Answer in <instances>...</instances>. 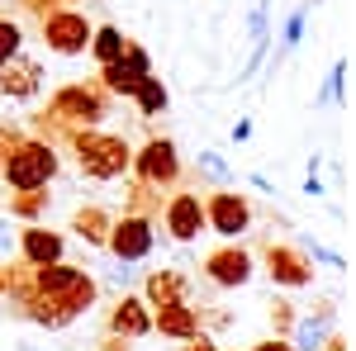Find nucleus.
Wrapping results in <instances>:
<instances>
[{
	"label": "nucleus",
	"instance_id": "nucleus-1",
	"mask_svg": "<svg viewBox=\"0 0 356 351\" xmlns=\"http://www.w3.org/2000/svg\"><path fill=\"white\" fill-rule=\"evenodd\" d=\"M114 95L100 81H67L48 95V109L33 114V129L48 138V142H67L72 129H100V119L110 114Z\"/></svg>",
	"mask_w": 356,
	"mask_h": 351
},
{
	"label": "nucleus",
	"instance_id": "nucleus-2",
	"mask_svg": "<svg viewBox=\"0 0 356 351\" xmlns=\"http://www.w3.org/2000/svg\"><path fill=\"white\" fill-rule=\"evenodd\" d=\"M67 147L76 152L86 181H119L134 166V142L124 133H105V129H72Z\"/></svg>",
	"mask_w": 356,
	"mask_h": 351
},
{
	"label": "nucleus",
	"instance_id": "nucleus-3",
	"mask_svg": "<svg viewBox=\"0 0 356 351\" xmlns=\"http://www.w3.org/2000/svg\"><path fill=\"white\" fill-rule=\"evenodd\" d=\"M57 171H62V157L48 138H19L0 162V181L5 190H43L57 181Z\"/></svg>",
	"mask_w": 356,
	"mask_h": 351
},
{
	"label": "nucleus",
	"instance_id": "nucleus-4",
	"mask_svg": "<svg viewBox=\"0 0 356 351\" xmlns=\"http://www.w3.org/2000/svg\"><path fill=\"white\" fill-rule=\"evenodd\" d=\"M29 290L48 299H67L81 313H90V304L100 299V280L72 261H53V266H29Z\"/></svg>",
	"mask_w": 356,
	"mask_h": 351
},
{
	"label": "nucleus",
	"instance_id": "nucleus-5",
	"mask_svg": "<svg viewBox=\"0 0 356 351\" xmlns=\"http://www.w3.org/2000/svg\"><path fill=\"white\" fill-rule=\"evenodd\" d=\"M90 33H95V24L86 19L76 5H57L48 15H38V38L57 57H86L90 53Z\"/></svg>",
	"mask_w": 356,
	"mask_h": 351
},
{
	"label": "nucleus",
	"instance_id": "nucleus-6",
	"mask_svg": "<svg viewBox=\"0 0 356 351\" xmlns=\"http://www.w3.org/2000/svg\"><path fill=\"white\" fill-rule=\"evenodd\" d=\"M134 181L147 190H176L181 186V176H186V162H181V147L171 142V138H147L143 147L134 152Z\"/></svg>",
	"mask_w": 356,
	"mask_h": 351
},
{
	"label": "nucleus",
	"instance_id": "nucleus-7",
	"mask_svg": "<svg viewBox=\"0 0 356 351\" xmlns=\"http://www.w3.org/2000/svg\"><path fill=\"white\" fill-rule=\"evenodd\" d=\"M114 261H124V266H138V261H147L152 252H157V223L152 214H124L110 223V243H105Z\"/></svg>",
	"mask_w": 356,
	"mask_h": 351
},
{
	"label": "nucleus",
	"instance_id": "nucleus-8",
	"mask_svg": "<svg viewBox=\"0 0 356 351\" xmlns=\"http://www.w3.org/2000/svg\"><path fill=\"white\" fill-rule=\"evenodd\" d=\"M252 204H247L243 190L233 186H214L209 195H204V223H209V233H219V238H228V243H238L247 228H252Z\"/></svg>",
	"mask_w": 356,
	"mask_h": 351
},
{
	"label": "nucleus",
	"instance_id": "nucleus-9",
	"mask_svg": "<svg viewBox=\"0 0 356 351\" xmlns=\"http://www.w3.org/2000/svg\"><path fill=\"white\" fill-rule=\"evenodd\" d=\"M162 228H166V238L181 247L200 243V233H209V223H204V195L200 190H171L162 204Z\"/></svg>",
	"mask_w": 356,
	"mask_h": 351
},
{
	"label": "nucleus",
	"instance_id": "nucleus-10",
	"mask_svg": "<svg viewBox=\"0 0 356 351\" xmlns=\"http://www.w3.org/2000/svg\"><path fill=\"white\" fill-rule=\"evenodd\" d=\"M147 76H152V53H147L143 43H134V38H129L124 57H119V62H110V67H100V76H95V81L105 85L114 100H134V90L147 81Z\"/></svg>",
	"mask_w": 356,
	"mask_h": 351
},
{
	"label": "nucleus",
	"instance_id": "nucleus-11",
	"mask_svg": "<svg viewBox=\"0 0 356 351\" xmlns=\"http://www.w3.org/2000/svg\"><path fill=\"white\" fill-rule=\"evenodd\" d=\"M261 261H266V275H271L280 290H309V285H314V261L304 256L300 247H290V243H266Z\"/></svg>",
	"mask_w": 356,
	"mask_h": 351
},
{
	"label": "nucleus",
	"instance_id": "nucleus-12",
	"mask_svg": "<svg viewBox=\"0 0 356 351\" xmlns=\"http://www.w3.org/2000/svg\"><path fill=\"white\" fill-rule=\"evenodd\" d=\"M252 270H257V261H252V252L238 243H223L219 252H209V261H204V275L219 285V290H243L247 280H252Z\"/></svg>",
	"mask_w": 356,
	"mask_h": 351
},
{
	"label": "nucleus",
	"instance_id": "nucleus-13",
	"mask_svg": "<svg viewBox=\"0 0 356 351\" xmlns=\"http://www.w3.org/2000/svg\"><path fill=\"white\" fill-rule=\"evenodd\" d=\"M24 266H53V261H67V238L48 228V223H24L19 228V252H15Z\"/></svg>",
	"mask_w": 356,
	"mask_h": 351
},
{
	"label": "nucleus",
	"instance_id": "nucleus-14",
	"mask_svg": "<svg viewBox=\"0 0 356 351\" xmlns=\"http://www.w3.org/2000/svg\"><path fill=\"white\" fill-rule=\"evenodd\" d=\"M43 90V62L29 53H15L5 67H0V95L5 100H15V105H24Z\"/></svg>",
	"mask_w": 356,
	"mask_h": 351
},
{
	"label": "nucleus",
	"instance_id": "nucleus-15",
	"mask_svg": "<svg viewBox=\"0 0 356 351\" xmlns=\"http://www.w3.org/2000/svg\"><path fill=\"white\" fill-rule=\"evenodd\" d=\"M152 332V309H147V299L138 295H119L110 309V337L119 342H138V337H147Z\"/></svg>",
	"mask_w": 356,
	"mask_h": 351
},
{
	"label": "nucleus",
	"instance_id": "nucleus-16",
	"mask_svg": "<svg viewBox=\"0 0 356 351\" xmlns=\"http://www.w3.org/2000/svg\"><path fill=\"white\" fill-rule=\"evenodd\" d=\"M152 332H162L171 342H195L200 337V309H195L191 299L162 304V309H152Z\"/></svg>",
	"mask_w": 356,
	"mask_h": 351
},
{
	"label": "nucleus",
	"instance_id": "nucleus-17",
	"mask_svg": "<svg viewBox=\"0 0 356 351\" xmlns=\"http://www.w3.org/2000/svg\"><path fill=\"white\" fill-rule=\"evenodd\" d=\"M15 304H19V313H24L29 323L53 327V332L81 318V309H76V304H67V299H48V295H33V290H29L24 299H15Z\"/></svg>",
	"mask_w": 356,
	"mask_h": 351
},
{
	"label": "nucleus",
	"instance_id": "nucleus-18",
	"mask_svg": "<svg viewBox=\"0 0 356 351\" xmlns=\"http://www.w3.org/2000/svg\"><path fill=\"white\" fill-rule=\"evenodd\" d=\"M191 295V280H186V270H152L147 280H143V299H147V309H162V304H181V299Z\"/></svg>",
	"mask_w": 356,
	"mask_h": 351
},
{
	"label": "nucleus",
	"instance_id": "nucleus-19",
	"mask_svg": "<svg viewBox=\"0 0 356 351\" xmlns=\"http://www.w3.org/2000/svg\"><path fill=\"white\" fill-rule=\"evenodd\" d=\"M328 337H332V304H318V313L295 318V327H290V347L295 351H323Z\"/></svg>",
	"mask_w": 356,
	"mask_h": 351
},
{
	"label": "nucleus",
	"instance_id": "nucleus-20",
	"mask_svg": "<svg viewBox=\"0 0 356 351\" xmlns=\"http://www.w3.org/2000/svg\"><path fill=\"white\" fill-rule=\"evenodd\" d=\"M110 223H114V214L105 209V204H81V209L72 214V233H76L86 247L105 252V243H110Z\"/></svg>",
	"mask_w": 356,
	"mask_h": 351
},
{
	"label": "nucleus",
	"instance_id": "nucleus-21",
	"mask_svg": "<svg viewBox=\"0 0 356 351\" xmlns=\"http://www.w3.org/2000/svg\"><path fill=\"white\" fill-rule=\"evenodd\" d=\"M48 204H53L48 186L43 190H10V218L15 223H43L48 218Z\"/></svg>",
	"mask_w": 356,
	"mask_h": 351
},
{
	"label": "nucleus",
	"instance_id": "nucleus-22",
	"mask_svg": "<svg viewBox=\"0 0 356 351\" xmlns=\"http://www.w3.org/2000/svg\"><path fill=\"white\" fill-rule=\"evenodd\" d=\"M124 48H129L124 28L95 24V33H90V57H95V67H110V62H119V57H124Z\"/></svg>",
	"mask_w": 356,
	"mask_h": 351
},
{
	"label": "nucleus",
	"instance_id": "nucleus-23",
	"mask_svg": "<svg viewBox=\"0 0 356 351\" xmlns=\"http://www.w3.org/2000/svg\"><path fill=\"white\" fill-rule=\"evenodd\" d=\"M134 109L143 114V119H157V114H166L171 109V90L162 85V76H147V81L134 90Z\"/></svg>",
	"mask_w": 356,
	"mask_h": 351
},
{
	"label": "nucleus",
	"instance_id": "nucleus-24",
	"mask_svg": "<svg viewBox=\"0 0 356 351\" xmlns=\"http://www.w3.org/2000/svg\"><path fill=\"white\" fill-rule=\"evenodd\" d=\"M314 5H318V0H304L300 10H290V15H285V24H280V53H275V62H280V57H290V53L304 43V28H309Z\"/></svg>",
	"mask_w": 356,
	"mask_h": 351
},
{
	"label": "nucleus",
	"instance_id": "nucleus-25",
	"mask_svg": "<svg viewBox=\"0 0 356 351\" xmlns=\"http://www.w3.org/2000/svg\"><path fill=\"white\" fill-rule=\"evenodd\" d=\"M314 105H318V109H337V105H347V57H337V62H332V72L323 76L318 95H314Z\"/></svg>",
	"mask_w": 356,
	"mask_h": 351
},
{
	"label": "nucleus",
	"instance_id": "nucleus-26",
	"mask_svg": "<svg viewBox=\"0 0 356 351\" xmlns=\"http://www.w3.org/2000/svg\"><path fill=\"white\" fill-rule=\"evenodd\" d=\"M200 171H204V176H209L214 186H233V181H238V176H233V166L223 162L214 147H204V152H200Z\"/></svg>",
	"mask_w": 356,
	"mask_h": 351
},
{
	"label": "nucleus",
	"instance_id": "nucleus-27",
	"mask_svg": "<svg viewBox=\"0 0 356 351\" xmlns=\"http://www.w3.org/2000/svg\"><path fill=\"white\" fill-rule=\"evenodd\" d=\"M15 53H24V28H19V19H0V67Z\"/></svg>",
	"mask_w": 356,
	"mask_h": 351
},
{
	"label": "nucleus",
	"instance_id": "nucleus-28",
	"mask_svg": "<svg viewBox=\"0 0 356 351\" xmlns=\"http://www.w3.org/2000/svg\"><path fill=\"white\" fill-rule=\"evenodd\" d=\"M300 252L309 256V261H318V266H332V270H342V266H347V256H342V252H332V247H323L318 238H304Z\"/></svg>",
	"mask_w": 356,
	"mask_h": 351
},
{
	"label": "nucleus",
	"instance_id": "nucleus-29",
	"mask_svg": "<svg viewBox=\"0 0 356 351\" xmlns=\"http://www.w3.org/2000/svg\"><path fill=\"white\" fill-rule=\"evenodd\" d=\"M266 38H271V15H266V0H257L247 15V43H266Z\"/></svg>",
	"mask_w": 356,
	"mask_h": 351
},
{
	"label": "nucleus",
	"instance_id": "nucleus-30",
	"mask_svg": "<svg viewBox=\"0 0 356 351\" xmlns=\"http://www.w3.org/2000/svg\"><path fill=\"white\" fill-rule=\"evenodd\" d=\"M266 57H271V38H266V43H252V57H247L243 67H238V85L252 81V76H257V72L266 67Z\"/></svg>",
	"mask_w": 356,
	"mask_h": 351
},
{
	"label": "nucleus",
	"instance_id": "nucleus-31",
	"mask_svg": "<svg viewBox=\"0 0 356 351\" xmlns=\"http://www.w3.org/2000/svg\"><path fill=\"white\" fill-rule=\"evenodd\" d=\"M19 252V228H15V218H0V261H10Z\"/></svg>",
	"mask_w": 356,
	"mask_h": 351
},
{
	"label": "nucleus",
	"instance_id": "nucleus-32",
	"mask_svg": "<svg viewBox=\"0 0 356 351\" xmlns=\"http://www.w3.org/2000/svg\"><path fill=\"white\" fill-rule=\"evenodd\" d=\"M271 323H275V337H290V327H295V309H290V299H275Z\"/></svg>",
	"mask_w": 356,
	"mask_h": 351
},
{
	"label": "nucleus",
	"instance_id": "nucleus-33",
	"mask_svg": "<svg viewBox=\"0 0 356 351\" xmlns=\"http://www.w3.org/2000/svg\"><path fill=\"white\" fill-rule=\"evenodd\" d=\"M19 129H10V124H0V162H5V152H10V147H15V142H19Z\"/></svg>",
	"mask_w": 356,
	"mask_h": 351
},
{
	"label": "nucleus",
	"instance_id": "nucleus-34",
	"mask_svg": "<svg viewBox=\"0 0 356 351\" xmlns=\"http://www.w3.org/2000/svg\"><path fill=\"white\" fill-rule=\"evenodd\" d=\"M129 280H134V266H124V261H114V266H110V285H119V290H124Z\"/></svg>",
	"mask_w": 356,
	"mask_h": 351
},
{
	"label": "nucleus",
	"instance_id": "nucleus-35",
	"mask_svg": "<svg viewBox=\"0 0 356 351\" xmlns=\"http://www.w3.org/2000/svg\"><path fill=\"white\" fill-rule=\"evenodd\" d=\"M19 5H24L29 15H48V10H57L62 0H19Z\"/></svg>",
	"mask_w": 356,
	"mask_h": 351
},
{
	"label": "nucleus",
	"instance_id": "nucleus-36",
	"mask_svg": "<svg viewBox=\"0 0 356 351\" xmlns=\"http://www.w3.org/2000/svg\"><path fill=\"white\" fill-rule=\"evenodd\" d=\"M304 195H309V199H318V195H323V181H318V171H309V176H304Z\"/></svg>",
	"mask_w": 356,
	"mask_h": 351
},
{
	"label": "nucleus",
	"instance_id": "nucleus-37",
	"mask_svg": "<svg viewBox=\"0 0 356 351\" xmlns=\"http://www.w3.org/2000/svg\"><path fill=\"white\" fill-rule=\"evenodd\" d=\"M252 351H295V347H290V337H271V342H257Z\"/></svg>",
	"mask_w": 356,
	"mask_h": 351
},
{
	"label": "nucleus",
	"instance_id": "nucleus-38",
	"mask_svg": "<svg viewBox=\"0 0 356 351\" xmlns=\"http://www.w3.org/2000/svg\"><path fill=\"white\" fill-rule=\"evenodd\" d=\"M247 181H252V186L261 190V195H275V181H271V176H261V171H252Z\"/></svg>",
	"mask_w": 356,
	"mask_h": 351
},
{
	"label": "nucleus",
	"instance_id": "nucleus-39",
	"mask_svg": "<svg viewBox=\"0 0 356 351\" xmlns=\"http://www.w3.org/2000/svg\"><path fill=\"white\" fill-rule=\"evenodd\" d=\"M186 351H223L219 342H209V337H204V332H200V337H195V342H186Z\"/></svg>",
	"mask_w": 356,
	"mask_h": 351
},
{
	"label": "nucleus",
	"instance_id": "nucleus-40",
	"mask_svg": "<svg viewBox=\"0 0 356 351\" xmlns=\"http://www.w3.org/2000/svg\"><path fill=\"white\" fill-rule=\"evenodd\" d=\"M247 138H252V119H238L233 124V142H247Z\"/></svg>",
	"mask_w": 356,
	"mask_h": 351
},
{
	"label": "nucleus",
	"instance_id": "nucleus-41",
	"mask_svg": "<svg viewBox=\"0 0 356 351\" xmlns=\"http://www.w3.org/2000/svg\"><path fill=\"white\" fill-rule=\"evenodd\" d=\"M62 5H76V0H62Z\"/></svg>",
	"mask_w": 356,
	"mask_h": 351
}]
</instances>
